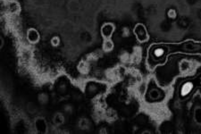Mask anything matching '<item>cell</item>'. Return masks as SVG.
<instances>
[{
  "instance_id": "6da1fadb",
  "label": "cell",
  "mask_w": 201,
  "mask_h": 134,
  "mask_svg": "<svg viewBox=\"0 0 201 134\" xmlns=\"http://www.w3.org/2000/svg\"><path fill=\"white\" fill-rule=\"evenodd\" d=\"M28 35H31V37L28 36V39H29L30 41H31V42L34 43V39H33V38L35 39V41H38V39H39V34H38L37 32H35L34 30L29 31V32H28Z\"/></svg>"
}]
</instances>
